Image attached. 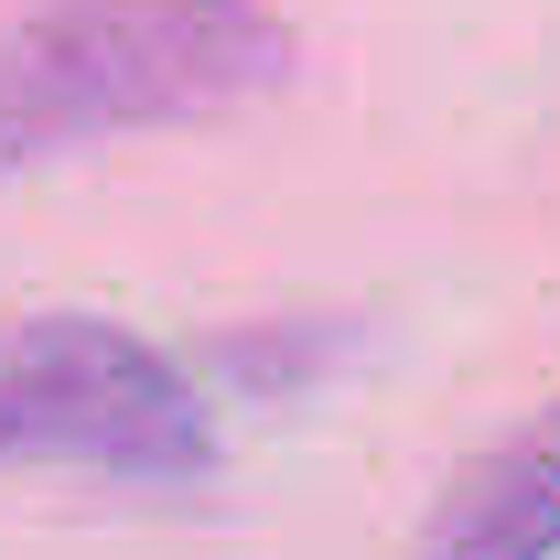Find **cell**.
Instances as JSON below:
<instances>
[{
	"instance_id": "cell-1",
	"label": "cell",
	"mask_w": 560,
	"mask_h": 560,
	"mask_svg": "<svg viewBox=\"0 0 560 560\" xmlns=\"http://www.w3.org/2000/svg\"><path fill=\"white\" fill-rule=\"evenodd\" d=\"M291 75L270 0H44L0 33V184L66 151L226 119Z\"/></svg>"
},
{
	"instance_id": "cell-2",
	"label": "cell",
	"mask_w": 560,
	"mask_h": 560,
	"mask_svg": "<svg viewBox=\"0 0 560 560\" xmlns=\"http://www.w3.org/2000/svg\"><path fill=\"white\" fill-rule=\"evenodd\" d=\"M0 475L195 486L215 475V388L130 324L22 313L0 324Z\"/></svg>"
},
{
	"instance_id": "cell-3",
	"label": "cell",
	"mask_w": 560,
	"mask_h": 560,
	"mask_svg": "<svg viewBox=\"0 0 560 560\" xmlns=\"http://www.w3.org/2000/svg\"><path fill=\"white\" fill-rule=\"evenodd\" d=\"M410 560H560V399L420 517Z\"/></svg>"
}]
</instances>
